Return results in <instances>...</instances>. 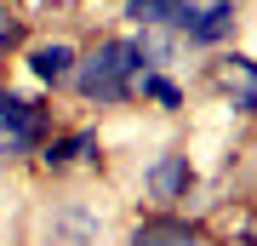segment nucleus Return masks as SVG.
<instances>
[{"label": "nucleus", "instance_id": "f8f14e48", "mask_svg": "<svg viewBox=\"0 0 257 246\" xmlns=\"http://www.w3.org/2000/svg\"><path fill=\"white\" fill-rule=\"evenodd\" d=\"M23 46H29V18H18V12L0 0V57L23 52Z\"/></svg>", "mask_w": 257, "mask_h": 246}, {"label": "nucleus", "instance_id": "423d86ee", "mask_svg": "<svg viewBox=\"0 0 257 246\" xmlns=\"http://www.w3.org/2000/svg\"><path fill=\"white\" fill-rule=\"evenodd\" d=\"M223 80V98H229V115L240 120H257V57L234 52V46H223L217 52V69H211Z\"/></svg>", "mask_w": 257, "mask_h": 246}, {"label": "nucleus", "instance_id": "9b49d317", "mask_svg": "<svg viewBox=\"0 0 257 246\" xmlns=\"http://www.w3.org/2000/svg\"><path fill=\"white\" fill-rule=\"evenodd\" d=\"M138 103H155L160 115H183L189 92L172 80V69H143V74H138Z\"/></svg>", "mask_w": 257, "mask_h": 246}, {"label": "nucleus", "instance_id": "f03ea898", "mask_svg": "<svg viewBox=\"0 0 257 246\" xmlns=\"http://www.w3.org/2000/svg\"><path fill=\"white\" fill-rule=\"evenodd\" d=\"M57 132V115L46 98H23L18 86L0 80V160H29Z\"/></svg>", "mask_w": 257, "mask_h": 246}, {"label": "nucleus", "instance_id": "f257e3e1", "mask_svg": "<svg viewBox=\"0 0 257 246\" xmlns=\"http://www.w3.org/2000/svg\"><path fill=\"white\" fill-rule=\"evenodd\" d=\"M149 69V52H143V35H103L97 46H86L80 63L69 74V92L92 109H132L138 103V74Z\"/></svg>", "mask_w": 257, "mask_h": 246}, {"label": "nucleus", "instance_id": "ddd939ff", "mask_svg": "<svg viewBox=\"0 0 257 246\" xmlns=\"http://www.w3.org/2000/svg\"><path fill=\"white\" fill-rule=\"evenodd\" d=\"M240 246H257V223H246V229H240Z\"/></svg>", "mask_w": 257, "mask_h": 246}, {"label": "nucleus", "instance_id": "9d476101", "mask_svg": "<svg viewBox=\"0 0 257 246\" xmlns=\"http://www.w3.org/2000/svg\"><path fill=\"white\" fill-rule=\"evenodd\" d=\"M97 240V212L86 201H57L52 206V246H92Z\"/></svg>", "mask_w": 257, "mask_h": 246}, {"label": "nucleus", "instance_id": "20e7f679", "mask_svg": "<svg viewBox=\"0 0 257 246\" xmlns=\"http://www.w3.org/2000/svg\"><path fill=\"white\" fill-rule=\"evenodd\" d=\"M240 0H194V18L177 29V40H183V52H223V46H234L240 35Z\"/></svg>", "mask_w": 257, "mask_h": 246}, {"label": "nucleus", "instance_id": "6e6552de", "mask_svg": "<svg viewBox=\"0 0 257 246\" xmlns=\"http://www.w3.org/2000/svg\"><path fill=\"white\" fill-rule=\"evenodd\" d=\"M126 246H211V235L200 223L177 218V212H149V218H138V229L126 235Z\"/></svg>", "mask_w": 257, "mask_h": 246}, {"label": "nucleus", "instance_id": "7ed1b4c3", "mask_svg": "<svg viewBox=\"0 0 257 246\" xmlns=\"http://www.w3.org/2000/svg\"><path fill=\"white\" fill-rule=\"evenodd\" d=\"M143 189H149V201L166 206V212L189 206V201H194V189H200V172H194L189 149H160V155L143 166Z\"/></svg>", "mask_w": 257, "mask_h": 246}, {"label": "nucleus", "instance_id": "1a4fd4ad", "mask_svg": "<svg viewBox=\"0 0 257 246\" xmlns=\"http://www.w3.org/2000/svg\"><path fill=\"white\" fill-rule=\"evenodd\" d=\"M120 18L132 29H183L194 18V0H120Z\"/></svg>", "mask_w": 257, "mask_h": 246}, {"label": "nucleus", "instance_id": "39448f33", "mask_svg": "<svg viewBox=\"0 0 257 246\" xmlns=\"http://www.w3.org/2000/svg\"><path fill=\"white\" fill-rule=\"evenodd\" d=\"M40 172H52V178H63V172H74V166H103V137H97V126H57L46 143H40Z\"/></svg>", "mask_w": 257, "mask_h": 246}, {"label": "nucleus", "instance_id": "0eeeda50", "mask_svg": "<svg viewBox=\"0 0 257 246\" xmlns=\"http://www.w3.org/2000/svg\"><path fill=\"white\" fill-rule=\"evenodd\" d=\"M18 57L29 63L35 86H46V92H69V74H74V63H80V46H74V40H29Z\"/></svg>", "mask_w": 257, "mask_h": 246}]
</instances>
